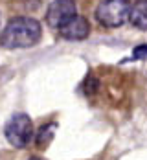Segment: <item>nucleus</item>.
I'll use <instances>...</instances> for the list:
<instances>
[{"label":"nucleus","instance_id":"f257e3e1","mask_svg":"<svg viewBox=\"0 0 147 160\" xmlns=\"http://www.w3.org/2000/svg\"><path fill=\"white\" fill-rule=\"evenodd\" d=\"M41 24L32 17H17L7 22L4 32L0 35L2 46L7 50L17 48H32L41 41Z\"/></svg>","mask_w":147,"mask_h":160},{"label":"nucleus","instance_id":"f03ea898","mask_svg":"<svg viewBox=\"0 0 147 160\" xmlns=\"http://www.w3.org/2000/svg\"><path fill=\"white\" fill-rule=\"evenodd\" d=\"M131 15L129 0H101L96 8V18L105 28H120Z\"/></svg>","mask_w":147,"mask_h":160},{"label":"nucleus","instance_id":"7ed1b4c3","mask_svg":"<svg viewBox=\"0 0 147 160\" xmlns=\"http://www.w3.org/2000/svg\"><path fill=\"white\" fill-rule=\"evenodd\" d=\"M6 138L13 147H26L33 138V123L28 114H15L6 123Z\"/></svg>","mask_w":147,"mask_h":160},{"label":"nucleus","instance_id":"20e7f679","mask_svg":"<svg viewBox=\"0 0 147 160\" xmlns=\"http://www.w3.org/2000/svg\"><path fill=\"white\" fill-rule=\"evenodd\" d=\"M76 15H77V8L74 0H53L46 11V22L50 28L61 30Z\"/></svg>","mask_w":147,"mask_h":160},{"label":"nucleus","instance_id":"39448f33","mask_svg":"<svg viewBox=\"0 0 147 160\" xmlns=\"http://www.w3.org/2000/svg\"><path fill=\"white\" fill-rule=\"evenodd\" d=\"M61 37H65L68 41H83L88 37L90 33V22L81 15H76L66 26H63L61 30Z\"/></svg>","mask_w":147,"mask_h":160},{"label":"nucleus","instance_id":"423d86ee","mask_svg":"<svg viewBox=\"0 0 147 160\" xmlns=\"http://www.w3.org/2000/svg\"><path fill=\"white\" fill-rule=\"evenodd\" d=\"M129 18H131L134 28L147 32V0H140L132 6Z\"/></svg>","mask_w":147,"mask_h":160},{"label":"nucleus","instance_id":"0eeeda50","mask_svg":"<svg viewBox=\"0 0 147 160\" xmlns=\"http://www.w3.org/2000/svg\"><path fill=\"white\" fill-rule=\"evenodd\" d=\"M53 131H55V123H48V125H42L41 131L37 132V145L39 147H44L50 144V140L53 138Z\"/></svg>","mask_w":147,"mask_h":160},{"label":"nucleus","instance_id":"6e6552de","mask_svg":"<svg viewBox=\"0 0 147 160\" xmlns=\"http://www.w3.org/2000/svg\"><path fill=\"white\" fill-rule=\"evenodd\" d=\"M132 57L138 59V61L147 59V44H140V46H136V48L132 50Z\"/></svg>","mask_w":147,"mask_h":160},{"label":"nucleus","instance_id":"1a4fd4ad","mask_svg":"<svg viewBox=\"0 0 147 160\" xmlns=\"http://www.w3.org/2000/svg\"><path fill=\"white\" fill-rule=\"evenodd\" d=\"M30 160H41V158H30Z\"/></svg>","mask_w":147,"mask_h":160}]
</instances>
